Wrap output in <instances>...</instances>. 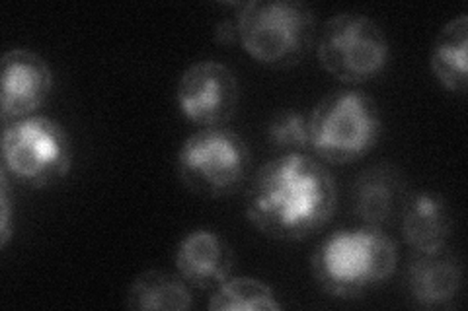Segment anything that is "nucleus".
Instances as JSON below:
<instances>
[{
  "instance_id": "7ed1b4c3",
  "label": "nucleus",
  "mask_w": 468,
  "mask_h": 311,
  "mask_svg": "<svg viewBox=\"0 0 468 311\" xmlns=\"http://www.w3.org/2000/svg\"><path fill=\"white\" fill-rule=\"evenodd\" d=\"M237 22L242 49L277 68L301 63L316 32L313 8L299 0H250L240 5Z\"/></svg>"
},
{
  "instance_id": "6e6552de",
  "label": "nucleus",
  "mask_w": 468,
  "mask_h": 311,
  "mask_svg": "<svg viewBox=\"0 0 468 311\" xmlns=\"http://www.w3.org/2000/svg\"><path fill=\"white\" fill-rule=\"evenodd\" d=\"M176 99L187 121L201 129L223 127L239 109L240 86L229 67L209 58L184 70Z\"/></svg>"
},
{
  "instance_id": "ddd939ff",
  "label": "nucleus",
  "mask_w": 468,
  "mask_h": 311,
  "mask_svg": "<svg viewBox=\"0 0 468 311\" xmlns=\"http://www.w3.org/2000/svg\"><path fill=\"white\" fill-rule=\"evenodd\" d=\"M402 233L414 254H431L447 247L451 235V213L437 192L421 191L408 195L400 213Z\"/></svg>"
},
{
  "instance_id": "9b49d317",
  "label": "nucleus",
  "mask_w": 468,
  "mask_h": 311,
  "mask_svg": "<svg viewBox=\"0 0 468 311\" xmlns=\"http://www.w3.org/2000/svg\"><path fill=\"white\" fill-rule=\"evenodd\" d=\"M406 197L402 171L388 164H378L359 173L351 189V206L365 226L380 228L402 213Z\"/></svg>"
},
{
  "instance_id": "f257e3e1",
  "label": "nucleus",
  "mask_w": 468,
  "mask_h": 311,
  "mask_svg": "<svg viewBox=\"0 0 468 311\" xmlns=\"http://www.w3.org/2000/svg\"><path fill=\"white\" fill-rule=\"evenodd\" d=\"M338 189L326 166L309 154L270 160L246 192V216L263 235L282 242L309 238L330 222Z\"/></svg>"
},
{
  "instance_id": "9d476101",
  "label": "nucleus",
  "mask_w": 468,
  "mask_h": 311,
  "mask_svg": "<svg viewBox=\"0 0 468 311\" xmlns=\"http://www.w3.org/2000/svg\"><path fill=\"white\" fill-rule=\"evenodd\" d=\"M176 269L189 288L215 290L230 278L234 254L217 232L194 230L176 251Z\"/></svg>"
},
{
  "instance_id": "a211bd4d",
  "label": "nucleus",
  "mask_w": 468,
  "mask_h": 311,
  "mask_svg": "<svg viewBox=\"0 0 468 311\" xmlns=\"http://www.w3.org/2000/svg\"><path fill=\"white\" fill-rule=\"evenodd\" d=\"M12 238V202H10V180L3 170L0 173V244L8 245Z\"/></svg>"
},
{
  "instance_id": "f03ea898",
  "label": "nucleus",
  "mask_w": 468,
  "mask_h": 311,
  "mask_svg": "<svg viewBox=\"0 0 468 311\" xmlns=\"http://www.w3.org/2000/svg\"><path fill=\"white\" fill-rule=\"evenodd\" d=\"M399 249L388 235L373 226L334 232L313 257L318 286L335 298H357L377 288L394 273Z\"/></svg>"
},
{
  "instance_id": "4468645a",
  "label": "nucleus",
  "mask_w": 468,
  "mask_h": 311,
  "mask_svg": "<svg viewBox=\"0 0 468 311\" xmlns=\"http://www.w3.org/2000/svg\"><path fill=\"white\" fill-rule=\"evenodd\" d=\"M466 51H468V16L461 14L455 20L447 22L441 32L437 34L430 65L435 78L441 82L449 92L464 94L468 84L466 70Z\"/></svg>"
},
{
  "instance_id": "20e7f679",
  "label": "nucleus",
  "mask_w": 468,
  "mask_h": 311,
  "mask_svg": "<svg viewBox=\"0 0 468 311\" xmlns=\"http://www.w3.org/2000/svg\"><path fill=\"white\" fill-rule=\"evenodd\" d=\"M311 150L330 164H351L371 152L383 132L377 103L356 90H335L309 113Z\"/></svg>"
},
{
  "instance_id": "f8f14e48",
  "label": "nucleus",
  "mask_w": 468,
  "mask_h": 311,
  "mask_svg": "<svg viewBox=\"0 0 468 311\" xmlns=\"http://www.w3.org/2000/svg\"><path fill=\"white\" fill-rule=\"evenodd\" d=\"M406 286L418 306L447 307L463 286L461 263L447 247L431 254H414L408 264Z\"/></svg>"
},
{
  "instance_id": "6ab92c4d",
  "label": "nucleus",
  "mask_w": 468,
  "mask_h": 311,
  "mask_svg": "<svg viewBox=\"0 0 468 311\" xmlns=\"http://www.w3.org/2000/svg\"><path fill=\"white\" fill-rule=\"evenodd\" d=\"M215 41L221 43V46H225V47H230V46H234V43H240L237 18L234 20L227 18L215 26Z\"/></svg>"
},
{
  "instance_id": "1a4fd4ad",
  "label": "nucleus",
  "mask_w": 468,
  "mask_h": 311,
  "mask_svg": "<svg viewBox=\"0 0 468 311\" xmlns=\"http://www.w3.org/2000/svg\"><path fill=\"white\" fill-rule=\"evenodd\" d=\"M53 90V72L43 57L29 49H10L3 57L0 113L5 125L32 117Z\"/></svg>"
},
{
  "instance_id": "dca6fc26",
  "label": "nucleus",
  "mask_w": 468,
  "mask_h": 311,
  "mask_svg": "<svg viewBox=\"0 0 468 311\" xmlns=\"http://www.w3.org/2000/svg\"><path fill=\"white\" fill-rule=\"evenodd\" d=\"M213 311H277L282 304L277 302L273 290L258 278L237 276L229 278L213 290L209 300Z\"/></svg>"
},
{
  "instance_id": "0eeeda50",
  "label": "nucleus",
  "mask_w": 468,
  "mask_h": 311,
  "mask_svg": "<svg viewBox=\"0 0 468 311\" xmlns=\"http://www.w3.org/2000/svg\"><path fill=\"white\" fill-rule=\"evenodd\" d=\"M385 29L359 12H342L322 27L316 55L328 74L347 84L369 80L387 67Z\"/></svg>"
},
{
  "instance_id": "2eb2a0df",
  "label": "nucleus",
  "mask_w": 468,
  "mask_h": 311,
  "mask_svg": "<svg viewBox=\"0 0 468 311\" xmlns=\"http://www.w3.org/2000/svg\"><path fill=\"white\" fill-rule=\"evenodd\" d=\"M125 304L129 309L184 311L194 306V295L180 275L146 271L129 286Z\"/></svg>"
},
{
  "instance_id": "423d86ee",
  "label": "nucleus",
  "mask_w": 468,
  "mask_h": 311,
  "mask_svg": "<svg viewBox=\"0 0 468 311\" xmlns=\"http://www.w3.org/2000/svg\"><path fill=\"white\" fill-rule=\"evenodd\" d=\"M250 168V148L239 132L225 127L199 129L178 154L180 181L203 197L230 195L246 181Z\"/></svg>"
},
{
  "instance_id": "f3484780",
  "label": "nucleus",
  "mask_w": 468,
  "mask_h": 311,
  "mask_svg": "<svg viewBox=\"0 0 468 311\" xmlns=\"http://www.w3.org/2000/svg\"><path fill=\"white\" fill-rule=\"evenodd\" d=\"M270 142L280 150L299 152L311 150V119L299 111L277 113L268 125Z\"/></svg>"
},
{
  "instance_id": "39448f33",
  "label": "nucleus",
  "mask_w": 468,
  "mask_h": 311,
  "mask_svg": "<svg viewBox=\"0 0 468 311\" xmlns=\"http://www.w3.org/2000/svg\"><path fill=\"white\" fill-rule=\"evenodd\" d=\"M72 146L61 123L32 115L3 130V170L14 180L43 189L63 181L70 171Z\"/></svg>"
}]
</instances>
